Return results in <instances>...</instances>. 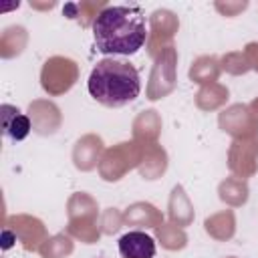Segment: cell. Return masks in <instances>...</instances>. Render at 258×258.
I'll return each instance as SVG.
<instances>
[{
    "label": "cell",
    "mask_w": 258,
    "mask_h": 258,
    "mask_svg": "<svg viewBox=\"0 0 258 258\" xmlns=\"http://www.w3.org/2000/svg\"><path fill=\"white\" fill-rule=\"evenodd\" d=\"M93 38L101 54L129 56L147 40V18L141 6H107L93 20Z\"/></svg>",
    "instance_id": "obj_1"
},
{
    "label": "cell",
    "mask_w": 258,
    "mask_h": 258,
    "mask_svg": "<svg viewBox=\"0 0 258 258\" xmlns=\"http://www.w3.org/2000/svg\"><path fill=\"white\" fill-rule=\"evenodd\" d=\"M87 87L97 103L115 109L139 97L141 81L137 69L131 62L117 58H103L93 67Z\"/></svg>",
    "instance_id": "obj_2"
},
{
    "label": "cell",
    "mask_w": 258,
    "mask_h": 258,
    "mask_svg": "<svg viewBox=\"0 0 258 258\" xmlns=\"http://www.w3.org/2000/svg\"><path fill=\"white\" fill-rule=\"evenodd\" d=\"M119 254L123 258H153L155 240L145 232H127L119 238Z\"/></svg>",
    "instance_id": "obj_3"
},
{
    "label": "cell",
    "mask_w": 258,
    "mask_h": 258,
    "mask_svg": "<svg viewBox=\"0 0 258 258\" xmlns=\"http://www.w3.org/2000/svg\"><path fill=\"white\" fill-rule=\"evenodd\" d=\"M2 131L12 141H20L30 133V119L14 107H2Z\"/></svg>",
    "instance_id": "obj_4"
}]
</instances>
